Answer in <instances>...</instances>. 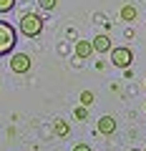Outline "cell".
Segmentation results:
<instances>
[{"instance_id":"6da1fadb","label":"cell","mask_w":146,"mask_h":151,"mask_svg":"<svg viewBox=\"0 0 146 151\" xmlns=\"http://www.w3.org/2000/svg\"><path fill=\"white\" fill-rule=\"evenodd\" d=\"M20 33L25 38H38L43 33V18L38 13H25L20 18Z\"/></svg>"},{"instance_id":"4fadbf2b","label":"cell","mask_w":146,"mask_h":151,"mask_svg":"<svg viewBox=\"0 0 146 151\" xmlns=\"http://www.w3.org/2000/svg\"><path fill=\"white\" fill-rule=\"evenodd\" d=\"M38 5L43 8V10H55V5H58V0H38Z\"/></svg>"},{"instance_id":"5b68a950","label":"cell","mask_w":146,"mask_h":151,"mask_svg":"<svg viewBox=\"0 0 146 151\" xmlns=\"http://www.w3.org/2000/svg\"><path fill=\"white\" fill-rule=\"evenodd\" d=\"M73 53H76L78 60H86V58H91L96 50H93V43H91V40H76V48H73Z\"/></svg>"},{"instance_id":"5bb4252c","label":"cell","mask_w":146,"mask_h":151,"mask_svg":"<svg viewBox=\"0 0 146 151\" xmlns=\"http://www.w3.org/2000/svg\"><path fill=\"white\" fill-rule=\"evenodd\" d=\"M73 151H93V149H91L88 144H83V141H81V144H76V146H73Z\"/></svg>"},{"instance_id":"7c38bea8","label":"cell","mask_w":146,"mask_h":151,"mask_svg":"<svg viewBox=\"0 0 146 151\" xmlns=\"http://www.w3.org/2000/svg\"><path fill=\"white\" fill-rule=\"evenodd\" d=\"M15 8V0H0V13H10Z\"/></svg>"},{"instance_id":"8992f818","label":"cell","mask_w":146,"mask_h":151,"mask_svg":"<svg viewBox=\"0 0 146 151\" xmlns=\"http://www.w3.org/2000/svg\"><path fill=\"white\" fill-rule=\"evenodd\" d=\"M96 129H98V134L111 136V134L116 131V119H114V116H101V119H98V124H96Z\"/></svg>"},{"instance_id":"3957f363","label":"cell","mask_w":146,"mask_h":151,"mask_svg":"<svg viewBox=\"0 0 146 151\" xmlns=\"http://www.w3.org/2000/svg\"><path fill=\"white\" fill-rule=\"evenodd\" d=\"M111 63L116 65V68H129L131 63H134V53H131V48H126V45H121V48H111Z\"/></svg>"},{"instance_id":"9c48e42d","label":"cell","mask_w":146,"mask_h":151,"mask_svg":"<svg viewBox=\"0 0 146 151\" xmlns=\"http://www.w3.org/2000/svg\"><path fill=\"white\" fill-rule=\"evenodd\" d=\"M136 15H139V10H136L134 5H124L121 8V20L131 23V20H136Z\"/></svg>"},{"instance_id":"7a4b0ae2","label":"cell","mask_w":146,"mask_h":151,"mask_svg":"<svg viewBox=\"0 0 146 151\" xmlns=\"http://www.w3.org/2000/svg\"><path fill=\"white\" fill-rule=\"evenodd\" d=\"M15 43H18V30L10 25V23L0 20V55H8V53H13Z\"/></svg>"},{"instance_id":"30bf717a","label":"cell","mask_w":146,"mask_h":151,"mask_svg":"<svg viewBox=\"0 0 146 151\" xmlns=\"http://www.w3.org/2000/svg\"><path fill=\"white\" fill-rule=\"evenodd\" d=\"M81 106H93V91H83L81 93Z\"/></svg>"},{"instance_id":"52a82bcc","label":"cell","mask_w":146,"mask_h":151,"mask_svg":"<svg viewBox=\"0 0 146 151\" xmlns=\"http://www.w3.org/2000/svg\"><path fill=\"white\" fill-rule=\"evenodd\" d=\"M91 43H93V50H96V53H111V48H114V45H111V38H108L106 33L96 35Z\"/></svg>"},{"instance_id":"9a60e30c","label":"cell","mask_w":146,"mask_h":151,"mask_svg":"<svg viewBox=\"0 0 146 151\" xmlns=\"http://www.w3.org/2000/svg\"><path fill=\"white\" fill-rule=\"evenodd\" d=\"M131 151H141V149H131Z\"/></svg>"},{"instance_id":"2e32d148","label":"cell","mask_w":146,"mask_h":151,"mask_svg":"<svg viewBox=\"0 0 146 151\" xmlns=\"http://www.w3.org/2000/svg\"><path fill=\"white\" fill-rule=\"evenodd\" d=\"M144 151H146V149H144Z\"/></svg>"},{"instance_id":"277c9868","label":"cell","mask_w":146,"mask_h":151,"mask_svg":"<svg viewBox=\"0 0 146 151\" xmlns=\"http://www.w3.org/2000/svg\"><path fill=\"white\" fill-rule=\"evenodd\" d=\"M33 68V58L28 53H13V58H10V70L13 73H28V70Z\"/></svg>"},{"instance_id":"ba28073f","label":"cell","mask_w":146,"mask_h":151,"mask_svg":"<svg viewBox=\"0 0 146 151\" xmlns=\"http://www.w3.org/2000/svg\"><path fill=\"white\" fill-rule=\"evenodd\" d=\"M53 134L58 136V139H65V136L70 134V124H68V121H63V119H55L53 121Z\"/></svg>"},{"instance_id":"8fae6325","label":"cell","mask_w":146,"mask_h":151,"mask_svg":"<svg viewBox=\"0 0 146 151\" xmlns=\"http://www.w3.org/2000/svg\"><path fill=\"white\" fill-rule=\"evenodd\" d=\"M73 116H76L78 121H86V119H88V108H86V106H78V108H73Z\"/></svg>"}]
</instances>
